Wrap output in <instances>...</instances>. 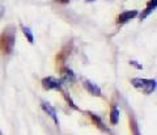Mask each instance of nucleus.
I'll return each instance as SVG.
<instances>
[{
	"mask_svg": "<svg viewBox=\"0 0 157 135\" xmlns=\"http://www.w3.org/2000/svg\"><path fill=\"white\" fill-rule=\"evenodd\" d=\"M0 135H2V133H0Z\"/></svg>",
	"mask_w": 157,
	"mask_h": 135,
	"instance_id": "obj_11",
	"label": "nucleus"
},
{
	"mask_svg": "<svg viewBox=\"0 0 157 135\" xmlns=\"http://www.w3.org/2000/svg\"><path fill=\"white\" fill-rule=\"evenodd\" d=\"M85 87H86V89L89 91L93 96H101V89H100V87L98 85H96L94 83H92V81H85Z\"/></svg>",
	"mask_w": 157,
	"mask_h": 135,
	"instance_id": "obj_5",
	"label": "nucleus"
},
{
	"mask_svg": "<svg viewBox=\"0 0 157 135\" xmlns=\"http://www.w3.org/2000/svg\"><path fill=\"white\" fill-rule=\"evenodd\" d=\"M118 121H119V110L114 106L113 108V112H111V122L114 125H117Z\"/></svg>",
	"mask_w": 157,
	"mask_h": 135,
	"instance_id": "obj_8",
	"label": "nucleus"
},
{
	"mask_svg": "<svg viewBox=\"0 0 157 135\" xmlns=\"http://www.w3.org/2000/svg\"><path fill=\"white\" fill-rule=\"evenodd\" d=\"M22 30H24V34H25V37L28 38V41L30 42V43H33V42H34V37H33V33H32L30 29L26 28V26H22Z\"/></svg>",
	"mask_w": 157,
	"mask_h": 135,
	"instance_id": "obj_7",
	"label": "nucleus"
},
{
	"mask_svg": "<svg viewBox=\"0 0 157 135\" xmlns=\"http://www.w3.org/2000/svg\"><path fill=\"white\" fill-rule=\"evenodd\" d=\"M132 85L135 88L140 89L141 92H144L145 94H151L152 92H155L156 89V80H149V79H132L131 80Z\"/></svg>",
	"mask_w": 157,
	"mask_h": 135,
	"instance_id": "obj_1",
	"label": "nucleus"
},
{
	"mask_svg": "<svg viewBox=\"0 0 157 135\" xmlns=\"http://www.w3.org/2000/svg\"><path fill=\"white\" fill-rule=\"evenodd\" d=\"M136 16H137V12L136 11H126V12H123L119 16V22L124 24V22L130 21V20H132V18H135Z\"/></svg>",
	"mask_w": 157,
	"mask_h": 135,
	"instance_id": "obj_4",
	"label": "nucleus"
},
{
	"mask_svg": "<svg viewBox=\"0 0 157 135\" xmlns=\"http://www.w3.org/2000/svg\"><path fill=\"white\" fill-rule=\"evenodd\" d=\"M42 108H43V110H45L48 116H50L52 119H54V122H55L56 125L59 123V119H58V116H56V112H55V109H54L52 106L48 102H45L43 101L42 102Z\"/></svg>",
	"mask_w": 157,
	"mask_h": 135,
	"instance_id": "obj_3",
	"label": "nucleus"
},
{
	"mask_svg": "<svg viewBox=\"0 0 157 135\" xmlns=\"http://www.w3.org/2000/svg\"><path fill=\"white\" fill-rule=\"evenodd\" d=\"M89 2H94V0H89Z\"/></svg>",
	"mask_w": 157,
	"mask_h": 135,
	"instance_id": "obj_10",
	"label": "nucleus"
},
{
	"mask_svg": "<svg viewBox=\"0 0 157 135\" xmlns=\"http://www.w3.org/2000/svg\"><path fill=\"white\" fill-rule=\"evenodd\" d=\"M131 64H132V66H135L136 68H139V69L143 68V66H140V64H137V62H135V61H132V62H131Z\"/></svg>",
	"mask_w": 157,
	"mask_h": 135,
	"instance_id": "obj_9",
	"label": "nucleus"
},
{
	"mask_svg": "<svg viewBox=\"0 0 157 135\" xmlns=\"http://www.w3.org/2000/svg\"><path fill=\"white\" fill-rule=\"evenodd\" d=\"M42 84L46 89H60L62 88V81L55 77H46L42 80Z\"/></svg>",
	"mask_w": 157,
	"mask_h": 135,
	"instance_id": "obj_2",
	"label": "nucleus"
},
{
	"mask_svg": "<svg viewBox=\"0 0 157 135\" xmlns=\"http://www.w3.org/2000/svg\"><path fill=\"white\" fill-rule=\"evenodd\" d=\"M156 9V0H152V2H149V4H148V7L145 8V11H144V13L141 14V20H144L148 14L151 13V12H153Z\"/></svg>",
	"mask_w": 157,
	"mask_h": 135,
	"instance_id": "obj_6",
	"label": "nucleus"
}]
</instances>
